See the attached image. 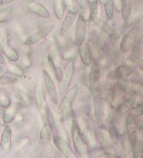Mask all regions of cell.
<instances>
[{
  "label": "cell",
  "mask_w": 143,
  "mask_h": 158,
  "mask_svg": "<svg viewBox=\"0 0 143 158\" xmlns=\"http://www.w3.org/2000/svg\"><path fill=\"white\" fill-rule=\"evenodd\" d=\"M51 130L49 124H44L40 131V140L43 145H48L50 143Z\"/></svg>",
  "instance_id": "4316f807"
},
{
  "label": "cell",
  "mask_w": 143,
  "mask_h": 158,
  "mask_svg": "<svg viewBox=\"0 0 143 158\" xmlns=\"http://www.w3.org/2000/svg\"><path fill=\"white\" fill-rule=\"evenodd\" d=\"M84 9H82L77 19L75 31V42L77 46H81L85 41L87 34V18L84 16Z\"/></svg>",
  "instance_id": "5b68a950"
},
{
  "label": "cell",
  "mask_w": 143,
  "mask_h": 158,
  "mask_svg": "<svg viewBox=\"0 0 143 158\" xmlns=\"http://www.w3.org/2000/svg\"><path fill=\"white\" fill-rule=\"evenodd\" d=\"M14 1H15V0H1V1H0V5H7V4L11 3V2Z\"/></svg>",
  "instance_id": "f6af8a7d"
},
{
  "label": "cell",
  "mask_w": 143,
  "mask_h": 158,
  "mask_svg": "<svg viewBox=\"0 0 143 158\" xmlns=\"http://www.w3.org/2000/svg\"><path fill=\"white\" fill-rule=\"evenodd\" d=\"M132 48V51L130 55V60L132 63H137L143 55V38L137 41Z\"/></svg>",
  "instance_id": "7402d4cb"
},
{
  "label": "cell",
  "mask_w": 143,
  "mask_h": 158,
  "mask_svg": "<svg viewBox=\"0 0 143 158\" xmlns=\"http://www.w3.org/2000/svg\"><path fill=\"white\" fill-rule=\"evenodd\" d=\"M97 47L104 53H109V52L110 48H109L108 44H107L105 40H103V39H99L97 41Z\"/></svg>",
  "instance_id": "ab89813d"
},
{
  "label": "cell",
  "mask_w": 143,
  "mask_h": 158,
  "mask_svg": "<svg viewBox=\"0 0 143 158\" xmlns=\"http://www.w3.org/2000/svg\"><path fill=\"white\" fill-rule=\"evenodd\" d=\"M94 115L98 125H101L105 120V106L100 96H94Z\"/></svg>",
  "instance_id": "7c38bea8"
},
{
  "label": "cell",
  "mask_w": 143,
  "mask_h": 158,
  "mask_svg": "<svg viewBox=\"0 0 143 158\" xmlns=\"http://www.w3.org/2000/svg\"><path fill=\"white\" fill-rule=\"evenodd\" d=\"M140 35V28L138 26H135L124 36L120 43L119 48L121 52L126 53L132 48L135 43L137 42Z\"/></svg>",
  "instance_id": "7a4b0ae2"
},
{
  "label": "cell",
  "mask_w": 143,
  "mask_h": 158,
  "mask_svg": "<svg viewBox=\"0 0 143 158\" xmlns=\"http://www.w3.org/2000/svg\"><path fill=\"white\" fill-rule=\"evenodd\" d=\"M135 121L138 129H143V115L137 116Z\"/></svg>",
  "instance_id": "b9f144b4"
},
{
  "label": "cell",
  "mask_w": 143,
  "mask_h": 158,
  "mask_svg": "<svg viewBox=\"0 0 143 158\" xmlns=\"http://www.w3.org/2000/svg\"><path fill=\"white\" fill-rule=\"evenodd\" d=\"M121 11L123 20L128 22L132 13V0H122Z\"/></svg>",
  "instance_id": "d4e9b609"
},
{
  "label": "cell",
  "mask_w": 143,
  "mask_h": 158,
  "mask_svg": "<svg viewBox=\"0 0 143 158\" xmlns=\"http://www.w3.org/2000/svg\"><path fill=\"white\" fill-rule=\"evenodd\" d=\"M6 64L5 59L4 58V56L2 52H0V65H4Z\"/></svg>",
  "instance_id": "7dc6e473"
},
{
  "label": "cell",
  "mask_w": 143,
  "mask_h": 158,
  "mask_svg": "<svg viewBox=\"0 0 143 158\" xmlns=\"http://www.w3.org/2000/svg\"><path fill=\"white\" fill-rule=\"evenodd\" d=\"M11 105V99L6 93L0 91V108H7Z\"/></svg>",
  "instance_id": "8d00e7d4"
},
{
  "label": "cell",
  "mask_w": 143,
  "mask_h": 158,
  "mask_svg": "<svg viewBox=\"0 0 143 158\" xmlns=\"http://www.w3.org/2000/svg\"><path fill=\"white\" fill-rule=\"evenodd\" d=\"M79 89V85H74L68 90L64 98L62 99V102L60 103L59 108H58V114L62 115V113L66 112L71 108L72 103H73L76 96L78 94Z\"/></svg>",
  "instance_id": "8992f818"
},
{
  "label": "cell",
  "mask_w": 143,
  "mask_h": 158,
  "mask_svg": "<svg viewBox=\"0 0 143 158\" xmlns=\"http://www.w3.org/2000/svg\"><path fill=\"white\" fill-rule=\"evenodd\" d=\"M143 155V143L137 141L132 146V157L134 158L142 157Z\"/></svg>",
  "instance_id": "e575fe53"
},
{
  "label": "cell",
  "mask_w": 143,
  "mask_h": 158,
  "mask_svg": "<svg viewBox=\"0 0 143 158\" xmlns=\"http://www.w3.org/2000/svg\"><path fill=\"white\" fill-rule=\"evenodd\" d=\"M71 133L73 145L76 152L79 156L86 157H88V146L87 145L84 137L79 128L78 122L74 116L72 118Z\"/></svg>",
  "instance_id": "6da1fadb"
},
{
  "label": "cell",
  "mask_w": 143,
  "mask_h": 158,
  "mask_svg": "<svg viewBox=\"0 0 143 158\" xmlns=\"http://www.w3.org/2000/svg\"><path fill=\"white\" fill-rule=\"evenodd\" d=\"M29 9L32 12L38 15L40 17L48 19L50 17V13L47 10V9L44 7L42 4L37 3V2H31L29 5Z\"/></svg>",
  "instance_id": "ffe728a7"
},
{
  "label": "cell",
  "mask_w": 143,
  "mask_h": 158,
  "mask_svg": "<svg viewBox=\"0 0 143 158\" xmlns=\"http://www.w3.org/2000/svg\"><path fill=\"white\" fill-rule=\"evenodd\" d=\"M137 125L135 121V118L132 115L128 116L127 120V135L129 141L132 145V147L137 141Z\"/></svg>",
  "instance_id": "4fadbf2b"
},
{
  "label": "cell",
  "mask_w": 143,
  "mask_h": 158,
  "mask_svg": "<svg viewBox=\"0 0 143 158\" xmlns=\"http://www.w3.org/2000/svg\"><path fill=\"white\" fill-rule=\"evenodd\" d=\"M46 114H47V118L48 120V124L51 127V131L54 132V135L55 134H58V129L57 127V125H56L55 121V118H54L53 113L51 112L50 108L47 106H46Z\"/></svg>",
  "instance_id": "f1b7e54d"
},
{
  "label": "cell",
  "mask_w": 143,
  "mask_h": 158,
  "mask_svg": "<svg viewBox=\"0 0 143 158\" xmlns=\"http://www.w3.org/2000/svg\"><path fill=\"white\" fill-rule=\"evenodd\" d=\"M53 142L56 147L62 152L65 157L67 158L76 157L68 143L62 138H61L59 134L53 135Z\"/></svg>",
  "instance_id": "30bf717a"
},
{
  "label": "cell",
  "mask_w": 143,
  "mask_h": 158,
  "mask_svg": "<svg viewBox=\"0 0 143 158\" xmlns=\"http://www.w3.org/2000/svg\"><path fill=\"white\" fill-rule=\"evenodd\" d=\"M1 148L4 151L9 150L11 143V129L9 125H7L3 127L0 138Z\"/></svg>",
  "instance_id": "e0dca14e"
},
{
  "label": "cell",
  "mask_w": 143,
  "mask_h": 158,
  "mask_svg": "<svg viewBox=\"0 0 143 158\" xmlns=\"http://www.w3.org/2000/svg\"><path fill=\"white\" fill-rule=\"evenodd\" d=\"M54 29H55V26L54 25H49V26L42 28V29H39V31H37V32H35V33L28 37L25 41V44L26 46H31L39 42L42 39L45 38V37L50 35L51 32H52Z\"/></svg>",
  "instance_id": "9c48e42d"
},
{
  "label": "cell",
  "mask_w": 143,
  "mask_h": 158,
  "mask_svg": "<svg viewBox=\"0 0 143 158\" xmlns=\"http://www.w3.org/2000/svg\"><path fill=\"white\" fill-rule=\"evenodd\" d=\"M95 135L98 141L101 145L102 149L109 155L110 157H114L116 156L115 150L112 144L111 139L107 138V135L102 131L100 128H97L95 130Z\"/></svg>",
  "instance_id": "52a82bcc"
},
{
  "label": "cell",
  "mask_w": 143,
  "mask_h": 158,
  "mask_svg": "<svg viewBox=\"0 0 143 158\" xmlns=\"http://www.w3.org/2000/svg\"><path fill=\"white\" fill-rule=\"evenodd\" d=\"M131 69L127 65H122L114 71V76L119 81H127L131 74Z\"/></svg>",
  "instance_id": "cb8c5ba5"
},
{
  "label": "cell",
  "mask_w": 143,
  "mask_h": 158,
  "mask_svg": "<svg viewBox=\"0 0 143 158\" xmlns=\"http://www.w3.org/2000/svg\"><path fill=\"white\" fill-rule=\"evenodd\" d=\"M95 22L99 25L102 31L104 32L105 34H106L107 35H108L109 37H111L112 39H114V40H118L120 37V35L118 33V31L114 29V27H112L109 23H107L105 21L100 20L99 19H97L95 21Z\"/></svg>",
  "instance_id": "2e32d148"
},
{
  "label": "cell",
  "mask_w": 143,
  "mask_h": 158,
  "mask_svg": "<svg viewBox=\"0 0 143 158\" xmlns=\"http://www.w3.org/2000/svg\"><path fill=\"white\" fill-rule=\"evenodd\" d=\"M112 89H113V86H112V83L109 82L104 83L103 84L100 85L99 86V96L102 99H107L109 97H111Z\"/></svg>",
  "instance_id": "484cf974"
},
{
  "label": "cell",
  "mask_w": 143,
  "mask_h": 158,
  "mask_svg": "<svg viewBox=\"0 0 143 158\" xmlns=\"http://www.w3.org/2000/svg\"><path fill=\"white\" fill-rule=\"evenodd\" d=\"M90 10V17L95 22L98 15V0H87Z\"/></svg>",
  "instance_id": "4dcf8cb0"
},
{
  "label": "cell",
  "mask_w": 143,
  "mask_h": 158,
  "mask_svg": "<svg viewBox=\"0 0 143 158\" xmlns=\"http://www.w3.org/2000/svg\"><path fill=\"white\" fill-rule=\"evenodd\" d=\"M0 91H1V87H0Z\"/></svg>",
  "instance_id": "f907efd6"
},
{
  "label": "cell",
  "mask_w": 143,
  "mask_h": 158,
  "mask_svg": "<svg viewBox=\"0 0 143 158\" xmlns=\"http://www.w3.org/2000/svg\"><path fill=\"white\" fill-rule=\"evenodd\" d=\"M54 7H55V13L56 17L58 20H61L64 18L65 6L64 3L62 0H57L54 3Z\"/></svg>",
  "instance_id": "f546056e"
},
{
  "label": "cell",
  "mask_w": 143,
  "mask_h": 158,
  "mask_svg": "<svg viewBox=\"0 0 143 158\" xmlns=\"http://www.w3.org/2000/svg\"><path fill=\"white\" fill-rule=\"evenodd\" d=\"M77 54V49L76 48H72L67 50L62 54V59L66 61H72L75 59Z\"/></svg>",
  "instance_id": "d590c367"
},
{
  "label": "cell",
  "mask_w": 143,
  "mask_h": 158,
  "mask_svg": "<svg viewBox=\"0 0 143 158\" xmlns=\"http://www.w3.org/2000/svg\"><path fill=\"white\" fill-rule=\"evenodd\" d=\"M34 91L37 106H38L39 110L42 111L44 108V105H45V98H44V90L41 81H37L35 83Z\"/></svg>",
  "instance_id": "d6986e66"
},
{
  "label": "cell",
  "mask_w": 143,
  "mask_h": 158,
  "mask_svg": "<svg viewBox=\"0 0 143 158\" xmlns=\"http://www.w3.org/2000/svg\"><path fill=\"white\" fill-rule=\"evenodd\" d=\"M6 56V57L9 60V61H12V62H16L19 60V54L16 49L15 48L11 47L10 46L7 48L5 52L3 53Z\"/></svg>",
  "instance_id": "d6a6232c"
},
{
  "label": "cell",
  "mask_w": 143,
  "mask_h": 158,
  "mask_svg": "<svg viewBox=\"0 0 143 158\" xmlns=\"http://www.w3.org/2000/svg\"><path fill=\"white\" fill-rule=\"evenodd\" d=\"M130 111V115H132L133 117H137V116L143 115V103L137 104L135 106H133Z\"/></svg>",
  "instance_id": "f35d334b"
},
{
  "label": "cell",
  "mask_w": 143,
  "mask_h": 158,
  "mask_svg": "<svg viewBox=\"0 0 143 158\" xmlns=\"http://www.w3.org/2000/svg\"><path fill=\"white\" fill-rule=\"evenodd\" d=\"M114 9L118 12H120L122 8V0H114Z\"/></svg>",
  "instance_id": "7bdbcfd3"
},
{
  "label": "cell",
  "mask_w": 143,
  "mask_h": 158,
  "mask_svg": "<svg viewBox=\"0 0 143 158\" xmlns=\"http://www.w3.org/2000/svg\"><path fill=\"white\" fill-rule=\"evenodd\" d=\"M102 2L107 17L109 19H112L114 17V0H102Z\"/></svg>",
  "instance_id": "83f0119b"
},
{
  "label": "cell",
  "mask_w": 143,
  "mask_h": 158,
  "mask_svg": "<svg viewBox=\"0 0 143 158\" xmlns=\"http://www.w3.org/2000/svg\"><path fill=\"white\" fill-rule=\"evenodd\" d=\"M92 66L89 73V81L90 84V90L94 96H99V81L100 78V68L97 59L92 61Z\"/></svg>",
  "instance_id": "3957f363"
},
{
  "label": "cell",
  "mask_w": 143,
  "mask_h": 158,
  "mask_svg": "<svg viewBox=\"0 0 143 158\" xmlns=\"http://www.w3.org/2000/svg\"><path fill=\"white\" fill-rule=\"evenodd\" d=\"M9 11L8 9H4L0 11V24L5 23L9 19Z\"/></svg>",
  "instance_id": "60d3db41"
},
{
  "label": "cell",
  "mask_w": 143,
  "mask_h": 158,
  "mask_svg": "<svg viewBox=\"0 0 143 158\" xmlns=\"http://www.w3.org/2000/svg\"><path fill=\"white\" fill-rule=\"evenodd\" d=\"M78 51L83 64L86 66H90L92 62V55L88 44H83L81 46H79Z\"/></svg>",
  "instance_id": "9a60e30c"
},
{
  "label": "cell",
  "mask_w": 143,
  "mask_h": 158,
  "mask_svg": "<svg viewBox=\"0 0 143 158\" xmlns=\"http://www.w3.org/2000/svg\"><path fill=\"white\" fill-rule=\"evenodd\" d=\"M43 78L44 83L45 85L46 89L47 90L49 96L52 102L55 104H57L58 102V93L57 90L56 88L55 82H54L52 79L49 76V74L44 70L43 71Z\"/></svg>",
  "instance_id": "8fae6325"
},
{
  "label": "cell",
  "mask_w": 143,
  "mask_h": 158,
  "mask_svg": "<svg viewBox=\"0 0 143 158\" xmlns=\"http://www.w3.org/2000/svg\"><path fill=\"white\" fill-rule=\"evenodd\" d=\"M107 124H108V132L109 138L114 144L117 145L119 143V132L118 130V126L112 116H109L107 118Z\"/></svg>",
  "instance_id": "ac0fdd59"
},
{
  "label": "cell",
  "mask_w": 143,
  "mask_h": 158,
  "mask_svg": "<svg viewBox=\"0 0 143 158\" xmlns=\"http://www.w3.org/2000/svg\"><path fill=\"white\" fill-rule=\"evenodd\" d=\"M96 157H97V158H100V157H105V158H106V157H110V156H109V155L108 154V153L106 152H105L104 153H102V154L98 155V156H97Z\"/></svg>",
  "instance_id": "c3c4849f"
},
{
  "label": "cell",
  "mask_w": 143,
  "mask_h": 158,
  "mask_svg": "<svg viewBox=\"0 0 143 158\" xmlns=\"http://www.w3.org/2000/svg\"><path fill=\"white\" fill-rule=\"evenodd\" d=\"M7 71V68L6 66L0 67V78L6 73Z\"/></svg>",
  "instance_id": "bcb514c9"
},
{
  "label": "cell",
  "mask_w": 143,
  "mask_h": 158,
  "mask_svg": "<svg viewBox=\"0 0 143 158\" xmlns=\"http://www.w3.org/2000/svg\"><path fill=\"white\" fill-rule=\"evenodd\" d=\"M126 88L123 83L118 82L113 86L111 95V107H115L118 105V102L124 94L126 93Z\"/></svg>",
  "instance_id": "5bb4252c"
},
{
  "label": "cell",
  "mask_w": 143,
  "mask_h": 158,
  "mask_svg": "<svg viewBox=\"0 0 143 158\" xmlns=\"http://www.w3.org/2000/svg\"><path fill=\"white\" fill-rule=\"evenodd\" d=\"M74 65L73 61H70L65 66V71L62 73V77H61L59 83V94L60 96H63L65 93L67 88H69L70 83H71V80L74 74Z\"/></svg>",
  "instance_id": "277c9868"
},
{
  "label": "cell",
  "mask_w": 143,
  "mask_h": 158,
  "mask_svg": "<svg viewBox=\"0 0 143 158\" xmlns=\"http://www.w3.org/2000/svg\"><path fill=\"white\" fill-rule=\"evenodd\" d=\"M0 1H1V0H0Z\"/></svg>",
  "instance_id": "816d5d0a"
},
{
  "label": "cell",
  "mask_w": 143,
  "mask_h": 158,
  "mask_svg": "<svg viewBox=\"0 0 143 158\" xmlns=\"http://www.w3.org/2000/svg\"><path fill=\"white\" fill-rule=\"evenodd\" d=\"M17 81V79L10 76H2L0 78V85H10L14 84Z\"/></svg>",
  "instance_id": "74e56055"
},
{
  "label": "cell",
  "mask_w": 143,
  "mask_h": 158,
  "mask_svg": "<svg viewBox=\"0 0 143 158\" xmlns=\"http://www.w3.org/2000/svg\"><path fill=\"white\" fill-rule=\"evenodd\" d=\"M135 101L132 98H130L124 101L119 104L117 108V113L119 115H124L131 110L132 106L135 105Z\"/></svg>",
  "instance_id": "603a6c76"
},
{
  "label": "cell",
  "mask_w": 143,
  "mask_h": 158,
  "mask_svg": "<svg viewBox=\"0 0 143 158\" xmlns=\"http://www.w3.org/2000/svg\"><path fill=\"white\" fill-rule=\"evenodd\" d=\"M7 71L14 76H22L25 74L23 69L20 66L15 64H9L7 66Z\"/></svg>",
  "instance_id": "836d02e7"
},
{
  "label": "cell",
  "mask_w": 143,
  "mask_h": 158,
  "mask_svg": "<svg viewBox=\"0 0 143 158\" xmlns=\"http://www.w3.org/2000/svg\"><path fill=\"white\" fill-rule=\"evenodd\" d=\"M76 2L82 9H85L87 6V0H76Z\"/></svg>",
  "instance_id": "ee69618b"
},
{
  "label": "cell",
  "mask_w": 143,
  "mask_h": 158,
  "mask_svg": "<svg viewBox=\"0 0 143 158\" xmlns=\"http://www.w3.org/2000/svg\"><path fill=\"white\" fill-rule=\"evenodd\" d=\"M0 148H1V143H0Z\"/></svg>",
  "instance_id": "681fc988"
},
{
  "label": "cell",
  "mask_w": 143,
  "mask_h": 158,
  "mask_svg": "<svg viewBox=\"0 0 143 158\" xmlns=\"http://www.w3.org/2000/svg\"><path fill=\"white\" fill-rule=\"evenodd\" d=\"M18 110V106L17 104H11L8 108H5L4 110L3 117H2V120L5 125H8L11 123L15 119L16 115H17V112Z\"/></svg>",
  "instance_id": "44dd1931"
},
{
  "label": "cell",
  "mask_w": 143,
  "mask_h": 158,
  "mask_svg": "<svg viewBox=\"0 0 143 158\" xmlns=\"http://www.w3.org/2000/svg\"><path fill=\"white\" fill-rule=\"evenodd\" d=\"M79 14V8L77 6H72L69 9V11L67 14L66 17H65L64 20L62 23L60 27V34L61 36H65L69 29L71 28L72 24H73L77 15Z\"/></svg>",
  "instance_id": "ba28073f"
},
{
  "label": "cell",
  "mask_w": 143,
  "mask_h": 158,
  "mask_svg": "<svg viewBox=\"0 0 143 158\" xmlns=\"http://www.w3.org/2000/svg\"><path fill=\"white\" fill-rule=\"evenodd\" d=\"M16 90H17L19 97L21 98V99H22L25 103H27V105H29L30 98L27 90H26V88L23 87L22 85H17V87H16Z\"/></svg>",
  "instance_id": "1f68e13d"
}]
</instances>
